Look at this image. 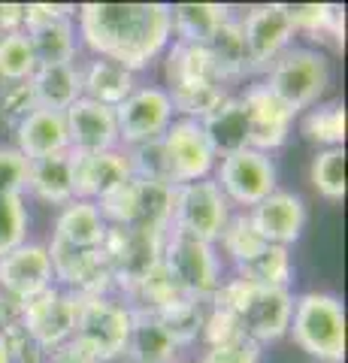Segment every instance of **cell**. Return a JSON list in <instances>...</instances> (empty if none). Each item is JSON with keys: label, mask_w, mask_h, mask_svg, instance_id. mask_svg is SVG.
Returning <instances> with one entry per match:
<instances>
[{"label": "cell", "mask_w": 348, "mask_h": 363, "mask_svg": "<svg viewBox=\"0 0 348 363\" xmlns=\"http://www.w3.org/2000/svg\"><path fill=\"white\" fill-rule=\"evenodd\" d=\"M288 336L318 363H342L345 357V306L336 294L306 291L294 297Z\"/></svg>", "instance_id": "277c9868"}, {"label": "cell", "mask_w": 348, "mask_h": 363, "mask_svg": "<svg viewBox=\"0 0 348 363\" xmlns=\"http://www.w3.org/2000/svg\"><path fill=\"white\" fill-rule=\"evenodd\" d=\"M55 288V267L46 242H21L0 257V291L13 303L25 306Z\"/></svg>", "instance_id": "4fadbf2b"}, {"label": "cell", "mask_w": 348, "mask_h": 363, "mask_svg": "<svg viewBox=\"0 0 348 363\" xmlns=\"http://www.w3.org/2000/svg\"><path fill=\"white\" fill-rule=\"evenodd\" d=\"M64 121H67V140H70L73 155H100V152L121 149L116 109L112 106L79 97L64 112Z\"/></svg>", "instance_id": "2e32d148"}, {"label": "cell", "mask_w": 348, "mask_h": 363, "mask_svg": "<svg viewBox=\"0 0 348 363\" xmlns=\"http://www.w3.org/2000/svg\"><path fill=\"white\" fill-rule=\"evenodd\" d=\"M79 73H82V97L97 100V104L112 109L137 88V76L106 58H91L79 64Z\"/></svg>", "instance_id": "484cf974"}, {"label": "cell", "mask_w": 348, "mask_h": 363, "mask_svg": "<svg viewBox=\"0 0 348 363\" xmlns=\"http://www.w3.org/2000/svg\"><path fill=\"white\" fill-rule=\"evenodd\" d=\"M33 70H37V58H33L28 33H0V82H28Z\"/></svg>", "instance_id": "4dcf8cb0"}, {"label": "cell", "mask_w": 348, "mask_h": 363, "mask_svg": "<svg viewBox=\"0 0 348 363\" xmlns=\"http://www.w3.org/2000/svg\"><path fill=\"white\" fill-rule=\"evenodd\" d=\"M33 49V58L37 67L43 64H70L76 61V52H79V33H76V21L73 16H61L52 18L46 25H37L25 30Z\"/></svg>", "instance_id": "4316f807"}, {"label": "cell", "mask_w": 348, "mask_h": 363, "mask_svg": "<svg viewBox=\"0 0 348 363\" xmlns=\"http://www.w3.org/2000/svg\"><path fill=\"white\" fill-rule=\"evenodd\" d=\"M30 109H37L30 82H0V121L6 128H18Z\"/></svg>", "instance_id": "d590c367"}, {"label": "cell", "mask_w": 348, "mask_h": 363, "mask_svg": "<svg viewBox=\"0 0 348 363\" xmlns=\"http://www.w3.org/2000/svg\"><path fill=\"white\" fill-rule=\"evenodd\" d=\"M221 248H224V255H230L233 264H245L249 257H254L266 242L257 240V233L252 230V224L249 218H245V212H233V218L228 224V230L221 233Z\"/></svg>", "instance_id": "e575fe53"}, {"label": "cell", "mask_w": 348, "mask_h": 363, "mask_svg": "<svg viewBox=\"0 0 348 363\" xmlns=\"http://www.w3.org/2000/svg\"><path fill=\"white\" fill-rule=\"evenodd\" d=\"M173 118L176 109L170 91L161 85H137L116 106L118 145L121 149H137L145 143H158L173 124Z\"/></svg>", "instance_id": "9c48e42d"}, {"label": "cell", "mask_w": 348, "mask_h": 363, "mask_svg": "<svg viewBox=\"0 0 348 363\" xmlns=\"http://www.w3.org/2000/svg\"><path fill=\"white\" fill-rule=\"evenodd\" d=\"M212 300L237 318L242 336L254 339L261 348L266 342H279L282 336H288L291 312H294L291 288H264L237 276L228 285H221Z\"/></svg>", "instance_id": "7a4b0ae2"}, {"label": "cell", "mask_w": 348, "mask_h": 363, "mask_svg": "<svg viewBox=\"0 0 348 363\" xmlns=\"http://www.w3.org/2000/svg\"><path fill=\"white\" fill-rule=\"evenodd\" d=\"M233 218V206L221 194L215 179H200L188 185H173V206H170V227L167 230L194 236L200 242L218 245L221 233L228 230Z\"/></svg>", "instance_id": "8992f818"}, {"label": "cell", "mask_w": 348, "mask_h": 363, "mask_svg": "<svg viewBox=\"0 0 348 363\" xmlns=\"http://www.w3.org/2000/svg\"><path fill=\"white\" fill-rule=\"evenodd\" d=\"M21 16H25V6H16V4L0 6V33L21 30Z\"/></svg>", "instance_id": "f35d334b"}, {"label": "cell", "mask_w": 348, "mask_h": 363, "mask_svg": "<svg viewBox=\"0 0 348 363\" xmlns=\"http://www.w3.org/2000/svg\"><path fill=\"white\" fill-rule=\"evenodd\" d=\"M28 224L25 197H0V257L28 242Z\"/></svg>", "instance_id": "836d02e7"}, {"label": "cell", "mask_w": 348, "mask_h": 363, "mask_svg": "<svg viewBox=\"0 0 348 363\" xmlns=\"http://www.w3.org/2000/svg\"><path fill=\"white\" fill-rule=\"evenodd\" d=\"M303 140L318 149H345V104L342 100H321L300 116Z\"/></svg>", "instance_id": "f1b7e54d"}, {"label": "cell", "mask_w": 348, "mask_h": 363, "mask_svg": "<svg viewBox=\"0 0 348 363\" xmlns=\"http://www.w3.org/2000/svg\"><path fill=\"white\" fill-rule=\"evenodd\" d=\"M161 149L167 161V173H170L173 185H188V182L209 179L215 169L218 157L203 133V124L197 118L176 116L173 124L161 136Z\"/></svg>", "instance_id": "8fae6325"}, {"label": "cell", "mask_w": 348, "mask_h": 363, "mask_svg": "<svg viewBox=\"0 0 348 363\" xmlns=\"http://www.w3.org/2000/svg\"><path fill=\"white\" fill-rule=\"evenodd\" d=\"M330 58L315 45H291L264 70L261 85L294 116L321 104L330 88Z\"/></svg>", "instance_id": "3957f363"}, {"label": "cell", "mask_w": 348, "mask_h": 363, "mask_svg": "<svg viewBox=\"0 0 348 363\" xmlns=\"http://www.w3.org/2000/svg\"><path fill=\"white\" fill-rule=\"evenodd\" d=\"M242 40L249 49V58L254 73H264L285 49L294 45V21H291L285 4H261L240 16Z\"/></svg>", "instance_id": "7c38bea8"}, {"label": "cell", "mask_w": 348, "mask_h": 363, "mask_svg": "<svg viewBox=\"0 0 348 363\" xmlns=\"http://www.w3.org/2000/svg\"><path fill=\"white\" fill-rule=\"evenodd\" d=\"M106 236H109V224L97 203L73 200V203H67V206H61L58 218H55L52 242L73 248V252H100Z\"/></svg>", "instance_id": "ac0fdd59"}, {"label": "cell", "mask_w": 348, "mask_h": 363, "mask_svg": "<svg viewBox=\"0 0 348 363\" xmlns=\"http://www.w3.org/2000/svg\"><path fill=\"white\" fill-rule=\"evenodd\" d=\"M233 18V6L221 4H179L170 6L173 40L188 45H209V40Z\"/></svg>", "instance_id": "cb8c5ba5"}, {"label": "cell", "mask_w": 348, "mask_h": 363, "mask_svg": "<svg viewBox=\"0 0 348 363\" xmlns=\"http://www.w3.org/2000/svg\"><path fill=\"white\" fill-rule=\"evenodd\" d=\"M76 33L94 58L137 76L173 43L167 4H82L73 13Z\"/></svg>", "instance_id": "6da1fadb"}, {"label": "cell", "mask_w": 348, "mask_h": 363, "mask_svg": "<svg viewBox=\"0 0 348 363\" xmlns=\"http://www.w3.org/2000/svg\"><path fill=\"white\" fill-rule=\"evenodd\" d=\"M200 124H203V133H206L215 157H228V155L249 149V118H245V104L240 94H230L228 91V94L200 118Z\"/></svg>", "instance_id": "ffe728a7"}, {"label": "cell", "mask_w": 348, "mask_h": 363, "mask_svg": "<svg viewBox=\"0 0 348 363\" xmlns=\"http://www.w3.org/2000/svg\"><path fill=\"white\" fill-rule=\"evenodd\" d=\"M167 91H197L221 85V76L212 64V55L206 45H188V43H170L167 45Z\"/></svg>", "instance_id": "44dd1931"}, {"label": "cell", "mask_w": 348, "mask_h": 363, "mask_svg": "<svg viewBox=\"0 0 348 363\" xmlns=\"http://www.w3.org/2000/svg\"><path fill=\"white\" fill-rule=\"evenodd\" d=\"M28 157L16 145H0V197H25Z\"/></svg>", "instance_id": "8d00e7d4"}, {"label": "cell", "mask_w": 348, "mask_h": 363, "mask_svg": "<svg viewBox=\"0 0 348 363\" xmlns=\"http://www.w3.org/2000/svg\"><path fill=\"white\" fill-rule=\"evenodd\" d=\"M288 16L294 21V30H306V33H333L336 40H342V30H345V16L339 6H330V4H297V6H288Z\"/></svg>", "instance_id": "d6a6232c"}, {"label": "cell", "mask_w": 348, "mask_h": 363, "mask_svg": "<svg viewBox=\"0 0 348 363\" xmlns=\"http://www.w3.org/2000/svg\"><path fill=\"white\" fill-rule=\"evenodd\" d=\"M203 363H261V345L249 336H233L206 348Z\"/></svg>", "instance_id": "74e56055"}, {"label": "cell", "mask_w": 348, "mask_h": 363, "mask_svg": "<svg viewBox=\"0 0 348 363\" xmlns=\"http://www.w3.org/2000/svg\"><path fill=\"white\" fill-rule=\"evenodd\" d=\"M237 276L252 281V285L264 288H288L294 279V264H291V252L279 245H264L254 257L237 267Z\"/></svg>", "instance_id": "f546056e"}, {"label": "cell", "mask_w": 348, "mask_h": 363, "mask_svg": "<svg viewBox=\"0 0 348 363\" xmlns=\"http://www.w3.org/2000/svg\"><path fill=\"white\" fill-rule=\"evenodd\" d=\"M209 55H212V64L221 76V82L228 85L230 79H245V76H254V67L249 58V49H245V40H242V28H240V16L233 13V18L224 25L215 37L209 40Z\"/></svg>", "instance_id": "83f0119b"}, {"label": "cell", "mask_w": 348, "mask_h": 363, "mask_svg": "<svg viewBox=\"0 0 348 363\" xmlns=\"http://www.w3.org/2000/svg\"><path fill=\"white\" fill-rule=\"evenodd\" d=\"M16 133V149L30 161H43V157L70 152V140H67V121L64 112L55 109H30L25 121L13 130Z\"/></svg>", "instance_id": "d6986e66"}, {"label": "cell", "mask_w": 348, "mask_h": 363, "mask_svg": "<svg viewBox=\"0 0 348 363\" xmlns=\"http://www.w3.org/2000/svg\"><path fill=\"white\" fill-rule=\"evenodd\" d=\"M73 157H76V200L100 203L133 179L125 149H112L100 155H73Z\"/></svg>", "instance_id": "e0dca14e"}, {"label": "cell", "mask_w": 348, "mask_h": 363, "mask_svg": "<svg viewBox=\"0 0 348 363\" xmlns=\"http://www.w3.org/2000/svg\"><path fill=\"white\" fill-rule=\"evenodd\" d=\"M245 104V118H249V149L273 155L291 140L297 116L285 104L269 94L261 82H252L240 91Z\"/></svg>", "instance_id": "9a60e30c"}, {"label": "cell", "mask_w": 348, "mask_h": 363, "mask_svg": "<svg viewBox=\"0 0 348 363\" xmlns=\"http://www.w3.org/2000/svg\"><path fill=\"white\" fill-rule=\"evenodd\" d=\"M33 100L43 109H55V112H67L76 100L82 97V73H79V61L70 64H43L33 70L28 79Z\"/></svg>", "instance_id": "603a6c76"}, {"label": "cell", "mask_w": 348, "mask_h": 363, "mask_svg": "<svg viewBox=\"0 0 348 363\" xmlns=\"http://www.w3.org/2000/svg\"><path fill=\"white\" fill-rule=\"evenodd\" d=\"M312 185L327 203L345 200V149H321L312 157Z\"/></svg>", "instance_id": "1f68e13d"}, {"label": "cell", "mask_w": 348, "mask_h": 363, "mask_svg": "<svg viewBox=\"0 0 348 363\" xmlns=\"http://www.w3.org/2000/svg\"><path fill=\"white\" fill-rule=\"evenodd\" d=\"M176 363H179V360H176Z\"/></svg>", "instance_id": "60d3db41"}, {"label": "cell", "mask_w": 348, "mask_h": 363, "mask_svg": "<svg viewBox=\"0 0 348 363\" xmlns=\"http://www.w3.org/2000/svg\"><path fill=\"white\" fill-rule=\"evenodd\" d=\"M28 191L49 206H67L76 200V157L73 152H61L43 161H30L28 167Z\"/></svg>", "instance_id": "7402d4cb"}, {"label": "cell", "mask_w": 348, "mask_h": 363, "mask_svg": "<svg viewBox=\"0 0 348 363\" xmlns=\"http://www.w3.org/2000/svg\"><path fill=\"white\" fill-rule=\"evenodd\" d=\"M133 309L109 297H79V315L70 342L91 363H109L128 354Z\"/></svg>", "instance_id": "5b68a950"}, {"label": "cell", "mask_w": 348, "mask_h": 363, "mask_svg": "<svg viewBox=\"0 0 348 363\" xmlns=\"http://www.w3.org/2000/svg\"><path fill=\"white\" fill-rule=\"evenodd\" d=\"M161 267L173 285L191 300H212L218 294L221 281V257L215 255V245L200 242L194 236L167 230Z\"/></svg>", "instance_id": "52a82bcc"}, {"label": "cell", "mask_w": 348, "mask_h": 363, "mask_svg": "<svg viewBox=\"0 0 348 363\" xmlns=\"http://www.w3.org/2000/svg\"><path fill=\"white\" fill-rule=\"evenodd\" d=\"M76 315H79V294L55 285L21 306V327L40 351H58L73 339Z\"/></svg>", "instance_id": "30bf717a"}, {"label": "cell", "mask_w": 348, "mask_h": 363, "mask_svg": "<svg viewBox=\"0 0 348 363\" xmlns=\"http://www.w3.org/2000/svg\"><path fill=\"white\" fill-rule=\"evenodd\" d=\"M252 230L257 233V240L266 245H279V248H291L294 242L303 240L309 221V209L297 191H282L276 188L266 200H261L254 209L245 212Z\"/></svg>", "instance_id": "5bb4252c"}, {"label": "cell", "mask_w": 348, "mask_h": 363, "mask_svg": "<svg viewBox=\"0 0 348 363\" xmlns=\"http://www.w3.org/2000/svg\"><path fill=\"white\" fill-rule=\"evenodd\" d=\"M212 179L221 188V194L228 197V203L240 212L254 209L261 200H266L279 188V169L273 155L242 149L237 155L218 157Z\"/></svg>", "instance_id": "ba28073f"}, {"label": "cell", "mask_w": 348, "mask_h": 363, "mask_svg": "<svg viewBox=\"0 0 348 363\" xmlns=\"http://www.w3.org/2000/svg\"><path fill=\"white\" fill-rule=\"evenodd\" d=\"M182 348L173 330L155 312L133 309V330L128 354L133 363H176V351Z\"/></svg>", "instance_id": "d4e9b609"}, {"label": "cell", "mask_w": 348, "mask_h": 363, "mask_svg": "<svg viewBox=\"0 0 348 363\" xmlns=\"http://www.w3.org/2000/svg\"><path fill=\"white\" fill-rule=\"evenodd\" d=\"M0 363H16V348H13V333L0 327Z\"/></svg>", "instance_id": "ab89813d"}]
</instances>
